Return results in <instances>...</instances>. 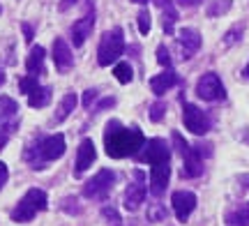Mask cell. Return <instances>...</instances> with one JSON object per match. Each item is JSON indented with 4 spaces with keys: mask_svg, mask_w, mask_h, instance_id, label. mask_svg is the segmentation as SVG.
<instances>
[{
    "mask_svg": "<svg viewBox=\"0 0 249 226\" xmlns=\"http://www.w3.org/2000/svg\"><path fill=\"white\" fill-rule=\"evenodd\" d=\"M171 206H173V212H176L178 222H187L196 208V194H192V191H173Z\"/></svg>",
    "mask_w": 249,
    "mask_h": 226,
    "instance_id": "30bf717a",
    "label": "cell"
},
{
    "mask_svg": "<svg viewBox=\"0 0 249 226\" xmlns=\"http://www.w3.org/2000/svg\"><path fill=\"white\" fill-rule=\"evenodd\" d=\"M39 88V83H37V76H23V79H18V90L23 92V95H30L33 90Z\"/></svg>",
    "mask_w": 249,
    "mask_h": 226,
    "instance_id": "484cf974",
    "label": "cell"
},
{
    "mask_svg": "<svg viewBox=\"0 0 249 226\" xmlns=\"http://www.w3.org/2000/svg\"><path fill=\"white\" fill-rule=\"evenodd\" d=\"M44 55H46L44 46L37 44V46H33V49H30V53H28V58H26V70H28V74L37 76V74L44 72Z\"/></svg>",
    "mask_w": 249,
    "mask_h": 226,
    "instance_id": "d6986e66",
    "label": "cell"
},
{
    "mask_svg": "<svg viewBox=\"0 0 249 226\" xmlns=\"http://www.w3.org/2000/svg\"><path fill=\"white\" fill-rule=\"evenodd\" d=\"M67 150V143H65V136L62 134H51L42 139L35 148H28L26 150V159L30 162V166L35 171H44L46 162H55L60 159L62 155Z\"/></svg>",
    "mask_w": 249,
    "mask_h": 226,
    "instance_id": "7a4b0ae2",
    "label": "cell"
},
{
    "mask_svg": "<svg viewBox=\"0 0 249 226\" xmlns=\"http://www.w3.org/2000/svg\"><path fill=\"white\" fill-rule=\"evenodd\" d=\"M21 28H23L26 42H33V26H30V23H21Z\"/></svg>",
    "mask_w": 249,
    "mask_h": 226,
    "instance_id": "8d00e7d4",
    "label": "cell"
},
{
    "mask_svg": "<svg viewBox=\"0 0 249 226\" xmlns=\"http://www.w3.org/2000/svg\"><path fill=\"white\" fill-rule=\"evenodd\" d=\"M0 113H18V104L7 95H0Z\"/></svg>",
    "mask_w": 249,
    "mask_h": 226,
    "instance_id": "83f0119b",
    "label": "cell"
},
{
    "mask_svg": "<svg viewBox=\"0 0 249 226\" xmlns=\"http://www.w3.org/2000/svg\"><path fill=\"white\" fill-rule=\"evenodd\" d=\"M171 180V166L169 164H160V166H152L150 171V191L155 196H161L164 190L169 187Z\"/></svg>",
    "mask_w": 249,
    "mask_h": 226,
    "instance_id": "9a60e30c",
    "label": "cell"
},
{
    "mask_svg": "<svg viewBox=\"0 0 249 226\" xmlns=\"http://www.w3.org/2000/svg\"><path fill=\"white\" fill-rule=\"evenodd\" d=\"M113 104H116V100L111 97V100H104V102H102V104H99L97 109H108V106H113Z\"/></svg>",
    "mask_w": 249,
    "mask_h": 226,
    "instance_id": "f35d334b",
    "label": "cell"
},
{
    "mask_svg": "<svg viewBox=\"0 0 249 226\" xmlns=\"http://www.w3.org/2000/svg\"><path fill=\"white\" fill-rule=\"evenodd\" d=\"M157 63L164 65V67H171V53H169V49L161 44L157 46Z\"/></svg>",
    "mask_w": 249,
    "mask_h": 226,
    "instance_id": "1f68e13d",
    "label": "cell"
},
{
    "mask_svg": "<svg viewBox=\"0 0 249 226\" xmlns=\"http://www.w3.org/2000/svg\"><path fill=\"white\" fill-rule=\"evenodd\" d=\"M196 95L205 102H217L226 97V90H224V86H222V79L214 72H208L196 83Z\"/></svg>",
    "mask_w": 249,
    "mask_h": 226,
    "instance_id": "8992f818",
    "label": "cell"
},
{
    "mask_svg": "<svg viewBox=\"0 0 249 226\" xmlns=\"http://www.w3.org/2000/svg\"><path fill=\"white\" fill-rule=\"evenodd\" d=\"M176 83H178V74L173 72V70H166V72L152 76V79H150V88H152V92H155V95H164V92L171 90Z\"/></svg>",
    "mask_w": 249,
    "mask_h": 226,
    "instance_id": "ac0fdd59",
    "label": "cell"
},
{
    "mask_svg": "<svg viewBox=\"0 0 249 226\" xmlns=\"http://www.w3.org/2000/svg\"><path fill=\"white\" fill-rule=\"evenodd\" d=\"M0 12H2V7H0Z\"/></svg>",
    "mask_w": 249,
    "mask_h": 226,
    "instance_id": "ee69618b",
    "label": "cell"
},
{
    "mask_svg": "<svg viewBox=\"0 0 249 226\" xmlns=\"http://www.w3.org/2000/svg\"><path fill=\"white\" fill-rule=\"evenodd\" d=\"M7 178H9L7 164H2V162H0V190H2V187H5V182H7Z\"/></svg>",
    "mask_w": 249,
    "mask_h": 226,
    "instance_id": "d590c367",
    "label": "cell"
},
{
    "mask_svg": "<svg viewBox=\"0 0 249 226\" xmlns=\"http://www.w3.org/2000/svg\"><path fill=\"white\" fill-rule=\"evenodd\" d=\"M226 226H249V201L226 215Z\"/></svg>",
    "mask_w": 249,
    "mask_h": 226,
    "instance_id": "603a6c76",
    "label": "cell"
},
{
    "mask_svg": "<svg viewBox=\"0 0 249 226\" xmlns=\"http://www.w3.org/2000/svg\"><path fill=\"white\" fill-rule=\"evenodd\" d=\"M143 199H145V175L143 171H134V182L124 191V208L134 212V210H139Z\"/></svg>",
    "mask_w": 249,
    "mask_h": 226,
    "instance_id": "9c48e42d",
    "label": "cell"
},
{
    "mask_svg": "<svg viewBox=\"0 0 249 226\" xmlns=\"http://www.w3.org/2000/svg\"><path fill=\"white\" fill-rule=\"evenodd\" d=\"M139 33H141V35H148V33H150V12L145 7L139 12Z\"/></svg>",
    "mask_w": 249,
    "mask_h": 226,
    "instance_id": "f1b7e54d",
    "label": "cell"
},
{
    "mask_svg": "<svg viewBox=\"0 0 249 226\" xmlns=\"http://www.w3.org/2000/svg\"><path fill=\"white\" fill-rule=\"evenodd\" d=\"M132 2H145V0H132Z\"/></svg>",
    "mask_w": 249,
    "mask_h": 226,
    "instance_id": "7bdbcfd3",
    "label": "cell"
},
{
    "mask_svg": "<svg viewBox=\"0 0 249 226\" xmlns=\"http://www.w3.org/2000/svg\"><path fill=\"white\" fill-rule=\"evenodd\" d=\"M95 157H97V150H95V143H92V139H83L79 145V153H76V166H74V175L79 178L83 173L88 171L92 162H95Z\"/></svg>",
    "mask_w": 249,
    "mask_h": 226,
    "instance_id": "8fae6325",
    "label": "cell"
},
{
    "mask_svg": "<svg viewBox=\"0 0 249 226\" xmlns=\"http://www.w3.org/2000/svg\"><path fill=\"white\" fill-rule=\"evenodd\" d=\"M245 76L249 79V63H247V67H245Z\"/></svg>",
    "mask_w": 249,
    "mask_h": 226,
    "instance_id": "b9f144b4",
    "label": "cell"
},
{
    "mask_svg": "<svg viewBox=\"0 0 249 226\" xmlns=\"http://www.w3.org/2000/svg\"><path fill=\"white\" fill-rule=\"evenodd\" d=\"M178 44H180L182 55H185V60L192 58V55L201 49V35H198V30H194V28H182L178 33Z\"/></svg>",
    "mask_w": 249,
    "mask_h": 226,
    "instance_id": "5bb4252c",
    "label": "cell"
},
{
    "mask_svg": "<svg viewBox=\"0 0 249 226\" xmlns=\"http://www.w3.org/2000/svg\"><path fill=\"white\" fill-rule=\"evenodd\" d=\"M76 104H79L76 92H65L60 106H58V111H55V116H53V125H58V122H62V120H67V118H70V113H74Z\"/></svg>",
    "mask_w": 249,
    "mask_h": 226,
    "instance_id": "ffe728a7",
    "label": "cell"
},
{
    "mask_svg": "<svg viewBox=\"0 0 249 226\" xmlns=\"http://www.w3.org/2000/svg\"><path fill=\"white\" fill-rule=\"evenodd\" d=\"M164 111H166V104H164V102L152 104V106H150V120H152V122H160L161 118H164Z\"/></svg>",
    "mask_w": 249,
    "mask_h": 226,
    "instance_id": "f546056e",
    "label": "cell"
},
{
    "mask_svg": "<svg viewBox=\"0 0 249 226\" xmlns=\"http://www.w3.org/2000/svg\"><path fill=\"white\" fill-rule=\"evenodd\" d=\"M102 215L108 219V224H111V226H120V224H123V222H120V215H118L113 208H104V210H102Z\"/></svg>",
    "mask_w": 249,
    "mask_h": 226,
    "instance_id": "d6a6232c",
    "label": "cell"
},
{
    "mask_svg": "<svg viewBox=\"0 0 249 226\" xmlns=\"http://www.w3.org/2000/svg\"><path fill=\"white\" fill-rule=\"evenodd\" d=\"M143 145H145V139H143V132L139 127L127 129V127H123L118 120H111L107 125L104 148H107L108 157L123 159V157H129V155H136V150H141Z\"/></svg>",
    "mask_w": 249,
    "mask_h": 226,
    "instance_id": "6da1fadb",
    "label": "cell"
},
{
    "mask_svg": "<svg viewBox=\"0 0 249 226\" xmlns=\"http://www.w3.org/2000/svg\"><path fill=\"white\" fill-rule=\"evenodd\" d=\"M95 100H97V90H92V88H90V90L83 92V106H86V109H90Z\"/></svg>",
    "mask_w": 249,
    "mask_h": 226,
    "instance_id": "e575fe53",
    "label": "cell"
},
{
    "mask_svg": "<svg viewBox=\"0 0 249 226\" xmlns=\"http://www.w3.org/2000/svg\"><path fill=\"white\" fill-rule=\"evenodd\" d=\"M171 139H173V143H176V150H178L180 155H185L187 150L192 148V145H189V143L185 141V139L180 136V132H173V134H171Z\"/></svg>",
    "mask_w": 249,
    "mask_h": 226,
    "instance_id": "4dcf8cb0",
    "label": "cell"
},
{
    "mask_svg": "<svg viewBox=\"0 0 249 226\" xmlns=\"http://www.w3.org/2000/svg\"><path fill=\"white\" fill-rule=\"evenodd\" d=\"M53 63H55V70H58V72H70L71 65H74L71 49L62 37H55L53 39Z\"/></svg>",
    "mask_w": 249,
    "mask_h": 226,
    "instance_id": "7c38bea8",
    "label": "cell"
},
{
    "mask_svg": "<svg viewBox=\"0 0 249 226\" xmlns=\"http://www.w3.org/2000/svg\"><path fill=\"white\" fill-rule=\"evenodd\" d=\"M18 122H21L18 113H0V150L7 145L9 136L18 129Z\"/></svg>",
    "mask_w": 249,
    "mask_h": 226,
    "instance_id": "e0dca14e",
    "label": "cell"
},
{
    "mask_svg": "<svg viewBox=\"0 0 249 226\" xmlns=\"http://www.w3.org/2000/svg\"><path fill=\"white\" fill-rule=\"evenodd\" d=\"M139 159L150 166H160V164H169L171 159V148L164 139H152L143 145V153L139 155Z\"/></svg>",
    "mask_w": 249,
    "mask_h": 226,
    "instance_id": "52a82bcc",
    "label": "cell"
},
{
    "mask_svg": "<svg viewBox=\"0 0 249 226\" xmlns=\"http://www.w3.org/2000/svg\"><path fill=\"white\" fill-rule=\"evenodd\" d=\"M49 102H51V88H49V86H39L37 90H33L28 95L30 109H44Z\"/></svg>",
    "mask_w": 249,
    "mask_h": 226,
    "instance_id": "44dd1931",
    "label": "cell"
},
{
    "mask_svg": "<svg viewBox=\"0 0 249 226\" xmlns=\"http://www.w3.org/2000/svg\"><path fill=\"white\" fill-rule=\"evenodd\" d=\"M157 5L164 9V33H166V35H173V26H176V21H178V12L173 7V2H171V0H160Z\"/></svg>",
    "mask_w": 249,
    "mask_h": 226,
    "instance_id": "7402d4cb",
    "label": "cell"
},
{
    "mask_svg": "<svg viewBox=\"0 0 249 226\" xmlns=\"http://www.w3.org/2000/svg\"><path fill=\"white\" fill-rule=\"evenodd\" d=\"M182 122L196 136L208 134V129H210V118L205 116V111H201L196 104H185L182 106Z\"/></svg>",
    "mask_w": 249,
    "mask_h": 226,
    "instance_id": "ba28073f",
    "label": "cell"
},
{
    "mask_svg": "<svg viewBox=\"0 0 249 226\" xmlns=\"http://www.w3.org/2000/svg\"><path fill=\"white\" fill-rule=\"evenodd\" d=\"M2 83H5V72L0 70V86H2Z\"/></svg>",
    "mask_w": 249,
    "mask_h": 226,
    "instance_id": "60d3db41",
    "label": "cell"
},
{
    "mask_svg": "<svg viewBox=\"0 0 249 226\" xmlns=\"http://www.w3.org/2000/svg\"><path fill=\"white\" fill-rule=\"evenodd\" d=\"M76 0H60V12H65V9H70L71 5H74Z\"/></svg>",
    "mask_w": 249,
    "mask_h": 226,
    "instance_id": "74e56055",
    "label": "cell"
},
{
    "mask_svg": "<svg viewBox=\"0 0 249 226\" xmlns=\"http://www.w3.org/2000/svg\"><path fill=\"white\" fill-rule=\"evenodd\" d=\"M242 33H245V26H242V23H235V26H233L231 30L224 35V44H226V46H233L242 37Z\"/></svg>",
    "mask_w": 249,
    "mask_h": 226,
    "instance_id": "4316f807",
    "label": "cell"
},
{
    "mask_svg": "<svg viewBox=\"0 0 249 226\" xmlns=\"http://www.w3.org/2000/svg\"><path fill=\"white\" fill-rule=\"evenodd\" d=\"M231 5L233 0H214V2L208 5V17H222V14H226L231 9Z\"/></svg>",
    "mask_w": 249,
    "mask_h": 226,
    "instance_id": "cb8c5ba5",
    "label": "cell"
},
{
    "mask_svg": "<svg viewBox=\"0 0 249 226\" xmlns=\"http://www.w3.org/2000/svg\"><path fill=\"white\" fill-rule=\"evenodd\" d=\"M92 28H95V9H88V14L71 26V42H74V46H83V42L92 33Z\"/></svg>",
    "mask_w": 249,
    "mask_h": 226,
    "instance_id": "4fadbf2b",
    "label": "cell"
},
{
    "mask_svg": "<svg viewBox=\"0 0 249 226\" xmlns=\"http://www.w3.org/2000/svg\"><path fill=\"white\" fill-rule=\"evenodd\" d=\"M46 208H49L46 191L33 187V190H28L26 194H23V199L14 206V210L9 212V217L14 219V222H18V224H26V222H33L37 212H44Z\"/></svg>",
    "mask_w": 249,
    "mask_h": 226,
    "instance_id": "3957f363",
    "label": "cell"
},
{
    "mask_svg": "<svg viewBox=\"0 0 249 226\" xmlns=\"http://www.w3.org/2000/svg\"><path fill=\"white\" fill-rule=\"evenodd\" d=\"M182 173L187 178H198L203 173V157L198 153V148H189L185 155H182Z\"/></svg>",
    "mask_w": 249,
    "mask_h": 226,
    "instance_id": "2e32d148",
    "label": "cell"
},
{
    "mask_svg": "<svg viewBox=\"0 0 249 226\" xmlns=\"http://www.w3.org/2000/svg\"><path fill=\"white\" fill-rule=\"evenodd\" d=\"M113 76H116L120 83H129L132 81V67H129V63H116V67H113Z\"/></svg>",
    "mask_w": 249,
    "mask_h": 226,
    "instance_id": "d4e9b609",
    "label": "cell"
},
{
    "mask_svg": "<svg viewBox=\"0 0 249 226\" xmlns=\"http://www.w3.org/2000/svg\"><path fill=\"white\" fill-rule=\"evenodd\" d=\"M124 51V35H123V28H113V30H107L102 35V42H99L97 49V60L102 67H108L113 65L123 55Z\"/></svg>",
    "mask_w": 249,
    "mask_h": 226,
    "instance_id": "277c9868",
    "label": "cell"
},
{
    "mask_svg": "<svg viewBox=\"0 0 249 226\" xmlns=\"http://www.w3.org/2000/svg\"><path fill=\"white\" fill-rule=\"evenodd\" d=\"M116 178H118L116 171H111V169H102V171H97V175H92V178L86 182L83 196H86V199H104L108 191H111Z\"/></svg>",
    "mask_w": 249,
    "mask_h": 226,
    "instance_id": "5b68a950",
    "label": "cell"
},
{
    "mask_svg": "<svg viewBox=\"0 0 249 226\" xmlns=\"http://www.w3.org/2000/svg\"><path fill=\"white\" fill-rule=\"evenodd\" d=\"M166 217V210L161 208V206H155V208L148 210V219L150 222H157V219H164Z\"/></svg>",
    "mask_w": 249,
    "mask_h": 226,
    "instance_id": "836d02e7",
    "label": "cell"
},
{
    "mask_svg": "<svg viewBox=\"0 0 249 226\" xmlns=\"http://www.w3.org/2000/svg\"><path fill=\"white\" fill-rule=\"evenodd\" d=\"M180 5H187V7H194V5H198V0H178Z\"/></svg>",
    "mask_w": 249,
    "mask_h": 226,
    "instance_id": "ab89813d",
    "label": "cell"
}]
</instances>
